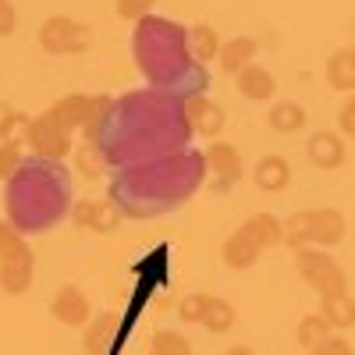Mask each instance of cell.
<instances>
[{
  "mask_svg": "<svg viewBox=\"0 0 355 355\" xmlns=\"http://www.w3.org/2000/svg\"><path fill=\"white\" fill-rule=\"evenodd\" d=\"M313 352H316V355H355V348H352L345 338H334V334L323 341L320 348H313Z\"/></svg>",
  "mask_w": 355,
  "mask_h": 355,
  "instance_id": "obj_37",
  "label": "cell"
},
{
  "mask_svg": "<svg viewBox=\"0 0 355 355\" xmlns=\"http://www.w3.org/2000/svg\"><path fill=\"white\" fill-rule=\"evenodd\" d=\"M331 323L327 320H323L320 313H309V316H302L299 320V331H295V338H299V345L306 348V352H313V348H320L323 341H327L331 338Z\"/></svg>",
  "mask_w": 355,
  "mask_h": 355,
  "instance_id": "obj_25",
  "label": "cell"
},
{
  "mask_svg": "<svg viewBox=\"0 0 355 355\" xmlns=\"http://www.w3.org/2000/svg\"><path fill=\"white\" fill-rule=\"evenodd\" d=\"M306 153L313 160V167L320 171H338L348 157V146L338 132H313L309 142H306Z\"/></svg>",
  "mask_w": 355,
  "mask_h": 355,
  "instance_id": "obj_13",
  "label": "cell"
},
{
  "mask_svg": "<svg viewBox=\"0 0 355 355\" xmlns=\"http://www.w3.org/2000/svg\"><path fill=\"white\" fill-rule=\"evenodd\" d=\"M8 220L21 234H46L71 217V174L64 160L28 157L4 182Z\"/></svg>",
  "mask_w": 355,
  "mask_h": 355,
  "instance_id": "obj_4",
  "label": "cell"
},
{
  "mask_svg": "<svg viewBox=\"0 0 355 355\" xmlns=\"http://www.w3.org/2000/svg\"><path fill=\"white\" fill-rule=\"evenodd\" d=\"M33 277H36V252L28 245L0 256V291L4 295H25L33 288Z\"/></svg>",
  "mask_w": 355,
  "mask_h": 355,
  "instance_id": "obj_9",
  "label": "cell"
},
{
  "mask_svg": "<svg viewBox=\"0 0 355 355\" xmlns=\"http://www.w3.org/2000/svg\"><path fill=\"white\" fill-rule=\"evenodd\" d=\"M114 331H117V313H100L96 320H89V323H85L82 348H85V352H100V348H107V341L114 338Z\"/></svg>",
  "mask_w": 355,
  "mask_h": 355,
  "instance_id": "obj_24",
  "label": "cell"
},
{
  "mask_svg": "<svg viewBox=\"0 0 355 355\" xmlns=\"http://www.w3.org/2000/svg\"><path fill=\"white\" fill-rule=\"evenodd\" d=\"M234 82H239V93L245 96V100H256V103H266V100H274V93H277V78L266 71L263 64H245L239 75H234Z\"/></svg>",
  "mask_w": 355,
  "mask_h": 355,
  "instance_id": "obj_15",
  "label": "cell"
},
{
  "mask_svg": "<svg viewBox=\"0 0 355 355\" xmlns=\"http://www.w3.org/2000/svg\"><path fill=\"white\" fill-rule=\"evenodd\" d=\"M252 182H256V189H259V192H284V189H288V182H291V167H288V160H284V157L270 153V157H263V160L256 164Z\"/></svg>",
  "mask_w": 355,
  "mask_h": 355,
  "instance_id": "obj_18",
  "label": "cell"
},
{
  "mask_svg": "<svg viewBox=\"0 0 355 355\" xmlns=\"http://www.w3.org/2000/svg\"><path fill=\"white\" fill-rule=\"evenodd\" d=\"M206 167H210L217 178H220V185H234V182H242V174H245V160L239 153V146H231V142H210L206 146Z\"/></svg>",
  "mask_w": 355,
  "mask_h": 355,
  "instance_id": "obj_12",
  "label": "cell"
},
{
  "mask_svg": "<svg viewBox=\"0 0 355 355\" xmlns=\"http://www.w3.org/2000/svg\"><path fill=\"white\" fill-rule=\"evenodd\" d=\"M259 245H256V239L245 231V227H239L234 234H227V242H224V249H220V256H224V263L231 266V270H249V266L259 259Z\"/></svg>",
  "mask_w": 355,
  "mask_h": 355,
  "instance_id": "obj_17",
  "label": "cell"
},
{
  "mask_svg": "<svg viewBox=\"0 0 355 355\" xmlns=\"http://www.w3.org/2000/svg\"><path fill=\"white\" fill-rule=\"evenodd\" d=\"M110 96H89V93H68V96H61L57 103H50V117L61 128H68V132H75V128H89L96 121V114L103 110V103H107Z\"/></svg>",
  "mask_w": 355,
  "mask_h": 355,
  "instance_id": "obj_8",
  "label": "cell"
},
{
  "mask_svg": "<svg viewBox=\"0 0 355 355\" xmlns=\"http://www.w3.org/2000/svg\"><path fill=\"white\" fill-rule=\"evenodd\" d=\"M71 157H75V167H78L82 178H89V182H93V178H103L107 164H103V157H100L96 146L82 142V146H75V150H71Z\"/></svg>",
  "mask_w": 355,
  "mask_h": 355,
  "instance_id": "obj_27",
  "label": "cell"
},
{
  "mask_svg": "<svg viewBox=\"0 0 355 355\" xmlns=\"http://www.w3.org/2000/svg\"><path fill=\"white\" fill-rule=\"evenodd\" d=\"M185 110H189V121H192V128H196L199 135L217 139V135L224 132V121H227V117H224V107L214 103V100H206V93L185 100Z\"/></svg>",
  "mask_w": 355,
  "mask_h": 355,
  "instance_id": "obj_14",
  "label": "cell"
},
{
  "mask_svg": "<svg viewBox=\"0 0 355 355\" xmlns=\"http://www.w3.org/2000/svg\"><path fill=\"white\" fill-rule=\"evenodd\" d=\"M15 28H18V11L11 0H0V40H8L15 36Z\"/></svg>",
  "mask_w": 355,
  "mask_h": 355,
  "instance_id": "obj_36",
  "label": "cell"
},
{
  "mask_svg": "<svg viewBox=\"0 0 355 355\" xmlns=\"http://www.w3.org/2000/svg\"><path fill=\"white\" fill-rule=\"evenodd\" d=\"M189 46L196 53V61L206 64V61H217V53H220V36H217V28L214 25H192L189 28Z\"/></svg>",
  "mask_w": 355,
  "mask_h": 355,
  "instance_id": "obj_23",
  "label": "cell"
},
{
  "mask_svg": "<svg viewBox=\"0 0 355 355\" xmlns=\"http://www.w3.org/2000/svg\"><path fill=\"white\" fill-rule=\"evenodd\" d=\"M50 313L57 323H64V327H85L89 316H93V309H89V299H85V291L75 288V284H64L61 291L53 295V302H50Z\"/></svg>",
  "mask_w": 355,
  "mask_h": 355,
  "instance_id": "obj_11",
  "label": "cell"
},
{
  "mask_svg": "<svg viewBox=\"0 0 355 355\" xmlns=\"http://www.w3.org/2000/svg\"><path fill=\"white\" fill-rule=\"evenodd\" d=\"M206 302H210V295L192 291V295H185V299L178 302V316H182L185 323H202V316H206Z\"/></svg>",
  "mask_w": 355,
  "mask_h": 355,
  "instance_id": "obj_31",
  "label": "cell"
},
{
  "mask_svg": "<svg viewBox=\"0 0 355 355\" xmlns=\"http://www.w3.org/2000/svg\"><path fill=\"white\" fill-rule=\"evenodd\" d=\"M28 117H21L8 100H0V139H15V128L18 125H25Z\"/></svg>",
  "mask_w": 355,
  "mask_h": 355,
  "instance_id": "obj_33",
  "label": "cell"
},
{
  "mask_svg": "<svg viewBox=\"0 0 355 355\" xmlns=\"http://www.w3.org/2000/svg\"><path fill=\"white\" fill-rule=\"evenodd\" d=\"M348 50H352V61H355V43H352V46H348Z\"/></svg>",
  "mask_w": 355,
  "mask_h": 355,
  "instance_id": "obj_40",
  "label": "cell"
},
{
  "mask_svg": "<svg viewBox=\"0 0 355 355\" xmlns=\"http://www.w3.org/2000/svg\"><path fill=\"white\" fill-rule=\"evenodd\" d=\"M153 355H192V345L178 331H157L153 334Z\"/></svg>",
  "mask_w": 355,
  "mask_h": 355,
  "instance_id": "obj_29",
  "label": "cell"
},
{
  "mask_svg": "<svg viewBox=\"0 0 355 355\" xmlns=\"http://www.w3.org/2000/svg\"><path fill=\"white\" fill-rule=\"evenodd\" d=\"M327 85L331 89H338V93H355V61H352V50L345 46V50H334L331 57H327Z\"/></svg>",
  "mask_w": 355,
  "mask_h": 355,
  "instance_id": "obj_19",
  "label": "cell"
},
{
  "mask_svg": "<svg viewBox=\"0 0 355 355\" xmlns=\"http://www.w3.org/2000/svg\"><path fill=\"white\" fill-rule=\"evenodd\" d=\"M206 331H214V334H227L234 327V306L227 299H217V295H210V302H206Z\"/></svg>",
  "mask_w": 355,
  "mask_h": 355,
  "instance_id": "obj_26",
  "label": "cell"
},
{
  "mask_svg": "<svg viewBox=\"0 0 355 355\" xmlns=\"http://www.w3.org/2000/svg\"><path fill=\"white\" fill-rule=\"evenodd\" d=\"M89 227H93L96 234H114L117 227H121V210L107 199V202H93V220H89Z\"/></svg>",
  "mask_w": 355,
  "mask_h": 355,
  "instance_id": "obj_28",
  "label": "cell"
},
{
  "mask_svg": "<svg viewBox=\"0 0 355 355\" xmlns=\"http://www.w3.org/2000/svg\"><path fill=\"white\" fill-rule=\"evenodd\" d=\"M256 50L259 43L252 36H231L227 43H220V53H217V64L224 75H239L245 64L256 61Z\"/></svg>",
  "mask_w": 355,
  "mask_h": 355,
  "instance_id": "obj_16",
  "label": "cell"
},
{
  "mask_svg": "<svg viewBox=\"0 0 355 355\" xmlns=\"http://www.w3.org/2000/svg\"><path fill=\"white\" fill-rule=\"evenodd\" d=\"M345 217L341 210H334V206H320V210H309V245L316 249H334L341 239H345Z\"/></svg>",
  "mask_w": 355,
  "mask_h": 355,
  "instance_id": "obj_10",
  "label": "cell"
},
{
  "mask_svg": "<svg viewBox=\"0 0 355 355\" xmlns=\"http://www.w3.org/2000/svg\"><path fill=\"white\" fill-rule=\"evenodd\" d=\"M18 167H21V142L18 139H0V182H8Z\"/></svg>",
  "mask_w": 355,
  "mask_h": 355,
  "instance_id": "obj_30",
  "label": "cell"
},
{
  "mask_svg": "<svg viewBox=\"0 0 355 355\" xmlns=\"http://www.w3.org/2000/svg\"><path fill=\"white\" fill-rule=\"evenodd\" d=\"M157 0H114V15L125 18V21H139L146 15H153Z\"/></svg>",
  "mask_w": 355,
  "mask_h": 355,
  "instance_id": "obj_32",
  "label": "cell"
},
{
  "mask_svg": "<svg viewBox=\"0 0 355 355\" xmlns=\"http://www.w3.org/2000/svg\"><path fill=\"white\" fill-rule=\"evenodd\" d=\"M295 266L306 284H313L323 295H341L348 291V277L341 270V263L327 252V249H316V245H306V249H295Z\"/></svg>",
  "mask_w": 355,
  "mask_h": 355,
  "instance_id": "obj_5",
  "label": "cell"
},
{
  "mask_svg": "<svg viewBox=\"0 0 355 355\" xmlns=\"http://www.w3.org/2000/svg\"><path fill=\"white\" fill-rule=\"evenodd\" d=\"M266 121H270V128L281 132V135H295V132L306 128V110L295 100H277L270 107V114H266Z\"/></svg>",
  "mask_w": 355,
  "mask_h": 355,
  "instance_id": "obj_20",
  "label": "cell"
},
{
  "mask_svg": "<svg viewBox=\"0 0 355 355\" xmlns=\"http://www.w3.org/2000/svg\"><path fill=\"white\" fill-rule=\"evenodd\" d=\"M320 316L331 323V327H338V331H348L352 323H355V299L348 291H341V295H323L320 299Z\"/></svg>",
  "mask_w": 355,
  "mask_h": 355,
  "instance_id": "obj_21",
  "label": "cell"
},
{
  "mask_svg": "<svg viewBox=\"0 0 355 355\" xmlns=\"http://www.w3.org/2000/svg\"><path fill=\"white\" fill-rule=\"evenodd\" d=\"M21 245H25V234L11 220H0V256H8V252H15Z\"/></svg>",
  "mask_w": 355,
  "mask_h": 355,
  "instance_id": "obj_34",
  "label": "cell"
},
{
  "mask_svg": "<svg viewBox=\"0 0 355 355\" xmlns=\"http://www.w3.org/2000/svg\"><path fill=\"white\" fill-rule=\"evenodd\" d=\"M132 57H135L139 75L157 93L192 100L210 89L206 64L196 61V53L189 46V28H182L171 18H160V15L139 18L132 33Z\"/></svg>",
  "mask_w": 355,
  "mask_h": 355,
  "instance_id": "obj_3",
  "label": "cell"
},
{
  "mask_svg": "<svg viewBox=\"0 0 355 355\" xmlns=\"http://www.w3.org/2000/svg\"><path fill=\"white\" fill-rule=\"evenodd\" d=\"M40 46L53 57H71V53H85L93 46V28L68 18V15H53L43 21L40 28Z\"/></svg>",
  "mask_w": 355,
  "mask_h": 355,
  "instance_id": "obj_6",
  "label": "cell"
},
{
  "mask_svg": "<svg viewBox=\"0 0 355 355\" xmlns=\"http://www.w3.org/2000/svg\"><path fill=\"white\" fill-rule=\"evenodd\" d=\"M25 146L33 150V157H43V160H64L75 150L71 132L57 125L50 114H40V117H28L25 121Z\"/></svg>",
  "mask_w": 355,
  "mask_h": 355,
  "instance_id": "obj_7",
  "label": "cell"
},
{
  "mask_svg": "<svg viewBox=\"0 0 355 355\" xmlns=\"http://www.w3.org/2000/svg\"><path fill=\"white\" fill-rule=\"evenodd\" d=\"M71 220H75L78 227H89V220H93V199L75 202V206H71Z\"/></svg>",
  "mask_w": 355,
  "mask_h": 355,
  "instance_id": "obj_38",
  "label": "cell"
},
{
  "mask_svg": "<svg viewBox=\"0 0 355 355\" xmlns=\"http://www.w3.org/2000/svg\"><path fill=\"white\" fill-rule=\"evenodd\" d=\"M224 355H252V348H249V345H234V348H227Z\"/></svg>",
  "mask_w": 355,
  "mask_h": 355,
  "instance_id": "obj_39",
  "label": "cell"
},
{
  "mask_svg": "<svg viewBox=\"0 0 355 355\" xmlns=\"http://www.w3.org/2000/svg\"><path fill=\"white\" fill-rule=\"evenodd\" d=\"M338 128H341V135H348V139H355V93L341 103V110H338Z\"/></svg>",
  "mask_w": 355,
  "mask_h": 355,
  "instance_id": "obj_35",
  "label": "cell"
},
{
  "mask_svg": "<svg viewBox=\"0 0 355 355\" xmlns=\"http://www.w3.org/2000/svg\"><path fill=\"white\" fill-rule=\"evenodd\" d=\"M242 227L256 239V245H259V249H274V245H281V242H284V227H281V220H277L274 214H252Z\"/></svg>",
  "mask_w": 355,
  "mask_h": 355,
  "instance_id": "obj_22",
  "label": "cell"
},
{
  "mask_svg": "<svg viewBox=\"0 0 355 355\" xmlns=\"http://www.w3.org/2000/svg\"><path fill=\"white\" fill-rule=\"evenodd\" d=\"M202 178H206V157L199 150H178L167 157L117 167L107 192L110 202L121 210V217L150 220L185 206L199 192Z\"/></svg>",
  "mask_w": 355,
  "mask_h": 355,
  "instance_id": "obj_2",
  "label": "cell"
},
{
  "mask_svg": "<svg viewBox=\"0 0 355 355\" xmlns=\"http://www.w3.org/2000/svg\"><path fill=\"white\" fill-rule=\"evenodd\" d=\"M192 121L185 100L157 89H135L117 100H107L96 121L85 128V142L96 146L107 167H128L153 157L189 150Z\"/></svg>",
  "mask_w": 355,
  "mask_h": 355,
  "instance_id": "obj_1",
  "label": "cell"
}]
</instances>
